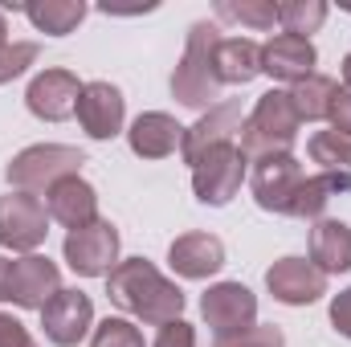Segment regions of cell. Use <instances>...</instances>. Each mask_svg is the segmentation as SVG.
<instances>
[{"mask_svg": "<svg viewBox=\"0 0 351 347\" xmlns=\"http://www.w3.org/2000/svg\"><path fill=\"white\" fill-rule=\"evenodd\" d=\"M335 127L331 131H339V135H351V90H335V98H331V115H327Z\"/></svg>", "mask_w": 351, "mask_h": 347, "instance_id": "obj_33", "label": "cell"}, {"mask_svg": "<svg viewBox=\"0 0 351 347\" xmlns=\"http://www.w3.org/2000/svg\"><path fill=\"white\" fill-rule=\"evenodd\" d=\"M33 62H37V41H12V45H4L0 49V86L12 82V78H21Z\"/></svg>", "mask_w": 351, "mask_h": 347, "instance_id": "obj_29", "label": "cell"}, {"mask_svg": "<svg viewBox=\"0 0 351 347\" xmlns=\"http://www.w3.org/2000/svg\"><path fill=\"white\" fill-rule=\"evenodd\" d=\"M156 347H196V331H192V323H184V319L164 323V327H160V339H156Z\"/></svg>", "mask_w": 351, "mask_h": 347, "instance_id": "obj_31", "label": "cell"}, {"mask_svg": "<svg viewBox=\"0 0 351 347\" xmlns=\"http://www.w3.org/2000/svg\"><path fill=\"white\" fill-rule=\"evenodd\" d=\"M351 192V172H319V176H302L298 192H294V204H290V217H302V221H315L327 213V204Z\"/></svg>", "mask_w": 351, "mask_h": 347, "instance_id": "obj_21", "label": "cell"}, {"mask_svg": "<svg viewBox=\"0 0 351 347\" xmlns=\"http://www.w3.org/2000/svg\"><path fill=\"white\" fill-rule=\"evenodd\" d=\"M62 254H66V261H70L74 274H82V278H102V274H110V270L119 265V229L98 217L94 225H82V229L66 233Z\"/></svg>", "mask_w": 351, "mask_h": 347, "instance_id": "obj_8", "label": "cell"}, {"mask_svg": "<svg viewBox=\"0 0 351 347\" xmlns=\"http://www.w3.org/2000/svg\"><path fill=\"white\" fill-rule=\"evenodd\" d=\"M315 62H319V53H315L311 37L278 33L274 41H265L262 45V74H269L274 82H290V86H298V82H306V78L315 74Z\"/></svg>", "mask_w": 351, "mask_h": 347, "instance_id": "obj_15", "label": "cell"}, {"mask_svg": "<svg viewBox=\"0 0 351 347\" xmlns=\"http://www.w3.org/2000/svg\"><path fill=\"white\" fill-rule=\"evenodd\" d=\"M241 123H245V115H241V102H237V98L217 102L213 110H204L192 127H184V143H180L184 164H192V168H196L213 147L233 143V135L241 131Z\"/></svg>", "mask_w": 351, "mask_h": 347, "instance_id": "obj_9", "label": "cell"}, {"mask_svg": "<svg viewBox=\"0 0 351 347\" xmlns=\"http://www.w3.org/2000/svg\"><path fill=\"white\" fill-rule=\"evenodd\" d=\"M254 200L262 204L265 213H278V217H290V204H294V192L302 184V164L294 156H269L262 164H254Z\"/></svg>", "mask_w": 351, "mask_h": 347, "instance_id": "obj_13", "label": "cell"}, {"mask_svg": "<svg viewBox=\"0 0 351 347\" xmlns=\"http://www.w3.org/2000/svg\"><path fill=\"white\" fill-rule=\"evenodd\" d=\"M335 82L331 78H323V74H311L306 82H298V86L290 90V102H294V115H298V123L306 119V123H319V119H327L331 115V98H335Z\"/></svg>", "mask_w": 351, "mask_h": 347, "instance_id": "obj_24", "label": "cell"}, {"mask_svg": "<svg viewBox=\"0 0 351 347\" xmlns=\"http://www.w3.org/2000/svg\"><path fill=\"white\" fill-rule=\"evenodd\" d=\"M90 347H143V335H139V327H131L127 319H102V323L94 327Z\"/></svg>", "mask_w": 351, "mask_h": 347, "instance_id": "obj_28", "label": "cell"}, {"mask_svg": "<svg viewBox=\"0 0 351 347\" xmlns=\"http://www.w3.org/2000/svg\"><path fill=\"white\" fill-rule=\"evenodd\" d=\"M331 327H335L343 339H351V286L343 294H335V302H331Z\"/></svg>", "mask_w": 351, "mask_h": 347, "instance_id": "obj_34", "label": "cell"}, {"mask_svg": "<svg viewBox=\"0 0 351 347\" xmlns=\"http://www.w3.org/2000/svg\"><path fill=\"white\" fill-rule=\"evenodd\" d=\"M21 12L33 21L37 33H49V37H66L82 25L86 16V4L82 0H37V4H21Z\"/></svg>", "mask_w": 351, "mask_h": 347, "instance_id": "obj_23", "label": "cell"}, {"mask_svg": "<svg viewBox=\"0 0 351 347\" xmlns=\"http://www.w3.org/2000/svg\"><path fill=\"white\" fill-rule=\"evenodd\" d=\"M241 180H245V156L237 152V143H221L192 168V192L200 204L221 208L237 196Z\"/></svg>", "mask_w": 351, "mask_h": 347, "instance_id": "obj_6", "label": "cell"}, {"mask_svg": "<svg viewBox=\"0 0 351 347\" xmlns=\"http://www.w3.org/2000/svg\"><path fill=\"white\" fill-rule=\"evenodd\" d=\"M213 347H286L278 327H250V331H237V335H225Z\"/></svg>", "mask_w": 351, "mask_h": 347, "instance_id": "obj_30", "label": "cell"}, {"mask_svg": "<svg viewBox=\"0 0 351 347\" xmlns=\"http://www.w3.org/2000/svg\"><path fill=\"white\" fill-rule=\"evenodd\" d=\"M311 160L323 164V172H351V135L339 131H315L306 143Z\"/></svg>", "mask_w": 351, "mask_h": 347, "instance_id": "obj_26", "label": "cell"}, {"mask_svg": "<svg viewBox=\"0 0 351 347\" xmlns=\"http://www.w3.org/2000/svg\"><path fill=\"white\" fill-rule=\"evenodd\" d=\"M106 298L147 327H164V323L180 319V311H184V290L168 282L147 258L119 261L106 274Z\"/></svg>", "mask_w": 351, "mask_h": 347, "instance_id": "obj_1", "label": "cell"}, {"mask_svg": "<svg viewBox=\"0 0 351 347\" xmlns=\"http://www.w3.org/2000/svg\"><path fill=\"white\" fill-rule=\"evenodd\" d=\"M58 290H62V274L49 258L25 254L21 261H12V270H8V302H16L25 311H45Z\"/></svg>", "mask_w": 351, "mask_h": 347, "instance_id": "obj_12", "label": "cell"}, {"mask_svg": "<svg viewBox=\"0 0 351 347\" xmlns=\"http://www.w3.org/2000/svg\"><path fill=\"white\" fill-rule=\"evenodd\" d=\"M343 82H348V90H351V53L343 58Z\"/></svg>", "mask_w": 351, "mask_h": 347, "instance_id": "obj_37", "label": "cell"}, {"mask_svg": "<svg viewBox=\"0 0 351 347\" xmlns=\"http://www.w3.org/2000/svg\"><path fill=\"white\" fill-rule=\"evenodd\" d=\"M221 45V29L208 25V21H196L188 29V45H184V58L172 70V98L180 106H192V110H213L217 98H221V82L213 74V53Z\"/></svg>", "mask_w": 351, "mask_h": 347, "instance_id": "obj_3", "label": "cell"}, {"mask_svg": "<svg viewBox=\"0 0 351 347\" xmlns=\"http://www.w3.org/2000/svg\"><path fill=\"white\" fill-rule=\"evenodd\" d=\"M41 327L45 339L58 347H78L94 327V302L82 290H58L49 298V307L41 311Z\"/></svg>", "mask_w": 351, "mask_h": 347, "instance_id": "obj_11", "label": "cell"}, {"mask_svg": "<svg viewBox=\"0 0 351 347\" xmlns=\"http://www.w3.org/2000/svg\"><path fill=\"white\" fill-rule=\"evenodd\" d=\"M213 74L221 86H245L262 74V45L250 37H221L213 53Z\"/></svg>", "mask_w": 351, "mask_h": 347, "instance_id": "obj_20", "label": "cell"}, {"mask_svg": "<svg viewBox=\"0 0 351 347\" xmlns=\"http://www.w3.org/2000/svg\"><path fill=\"white\" fill-rule=\"evenodd\" d=\"M200 315L217 331V339H225V335H237V331L258 327V298L241 282H217V286L204 290Z\"/></svg>", "mask_w": 351, "mask_h": 347, "instance_id": "obj_7", "label": "cell"}, {"mask_svg": "<svg viewBox=\"0 0 351 347\" xmlns=\"http://www.w3.org/2000/svg\"><path fill=\"white\" fill-rule=\"evenodd\" d=\"M323 21H327V4L323 0H282L278 4V25L286 33H294V37L315 33Z\"/></svg>", "mask_w": 351, "mask_h": 347, "instance_id": "obj_27", "label": "cell"}, {"mask_svg": "<svg viewBox=\"0 0 351 347\" xmlns=\"http://www.w3.org/2000/svg\"><path fill=\"white\" fill-rule=\"evenodd\" d=\"M78 98H82V82L70 70H45V74H37L29 82V90H25V106L37 119H45V123L70 119L78 110Z\"/></svg>", "mask_w": 351, "mask_h": 347, "instance_id": "obj_14", "label": "cell"}, {"mask_svg": "<svg viewBox=\"0 0 351 347\" xmlns=\"http://www.w3.org/2000/svg\"><path fill=\"white\" fill-rule=\"evenodd\" d=\"M0 347H37V344H33V335L25 331V323H21V319L0 315Z\"/></svg>", "mask_w": 351, "mask_h": 347, "instance_id": "obj_32", "label": "cell"}, {"mask_svg": "<svg viewBox=\"0 0 351 347\" xmlns=\"http://www.w3.org/2000/svg\"><path fill=\"white\" fill-rule=\"evenodd\" d=\"M294 139H298V115L290 90H265L254 115L237 131V152L245 156V164H262L269 156H290Z\"/></svg>", "mask_w": 351, "mask_h": 347, "instance_id": "obj_2", "label": "cell"}, {"mask_svg": "<svg viewBox=\"0 0 351 347\" xmlns=\"http://www.w3.org/2000/svg\"><path fill=\"white\" fill-rule=\"evenodd\" d=\"M217 16L265 33V29L278 25V4H274V0H217Z\"/></svg>", "mask_w": 351, "mask_h": 347, "instance_id": "obj_25", "label": "cell"}, {"mask_svg": "<svg viewBox=\"0 0 351 347\" xmlns=\"http://www.w3.org/2000/svg\"><path fill=\"white\" fill-rule=\"evenodd\" d=\"M127 143H131V152L139 160H164V156H172L176 147L184 143V127L176 123L172 115H164V110H147V115H139L131 123Z\"/></svg>", "mask_w": 351, "mask_h": 347, "instance_id": "obj_19", "label": "cell"}, {"mask_svg": "<svg viewBox=\"0 0 351 347\" xmlns=\"http://www.w3.org/2000/svg\"><path fill=\"white\" fill-rule=\"evenodd\" d=\"M45 213H49V221H58V225H66V229L74 233V229L98 221V192L90 188L82 176L58 180V184L45 192Z\"/></svg>", "mask_w": 351, "mask_h": 347, "instance_id": "obj_17", "label": "cell"}, {"mask_svg": "<svg viewBox=\"0 0 351 347\" xmlns=\"http://www.w3.org/2000/svg\"><path fill=\"white\" fill-rule=\"evenodd\" d=\"M49 233V213L33 192L0 196V246L16 254H33Z\"/></svg>", "mask_w": 351, "mask_h": 347, "instance_id": "obj_5", "label": "cell"}, {"mask_svg": "<svg viewBox=\"0 0 351 347\" xmlns=\"http://www.w3.org/2000/svg\"><path fill=\"white\" fill-rule=\"evenodd\" d=\"M86 156L78 147H66V143H33L25 147L12 164H8V184L16 192H49L58 180H70V176L82 172Z\"/></svg>", "mask_w": 351, "mask_h": 347, "instance_id": "obj_4", "label": "cell"}, {"mask_svg": "<svg viewBox=\"0 0 351 347\" xmlns=\"http://www.w3.org/2000/svg\"><path fill=\"white\" fill-rule=\"evenodd\" d=\"M265 290L286 307H311L327 294V274L306 258H282L265 270Z\"/></svg>", "mask_w": 351, "mask_h": 347, "instance_id": "obj_10", "label": "cell"}, {"mask_svg": "<svg viewBox=\"0 0 351 347\" xmlns=\"http://www.w3.org/2000/svg\"><path fill=\"white\" fill-rule=\"evenodd\" d=\"M311 261L323 274H343L351 270V229L343 221H319L311 229Z\"/></svg>", "mask_w": 351, "mask_h": 347, "instance_id": "obj_22", "label": "cell"}, {"mask_svg": "<svg viewBox=\"0 0 351 347\" xmlns=\"http://www.w3.org/2000/svg\"><path fill=\"white\" fill-rule=\"evenodd\" d=\"M168 261H172V270L180 278L200 282V278H213V274L225 265V246H221V237H213V233H184V237L172 241Z\"/></svg>", "mask_w": 351, "mask_h": 347, "instance_id": "obj_18", "label": "cell"}, {"mask_svg": "<svg viewBox=\"0 0 351 347\" xmlns=\"http://www.w3.org/2000/svg\"><path fill=\"white\" fill-rule=\"evenodd\" d=\"M74 115H78V123L90 139H114L123 131V115H127L123 90L110 86V82H86Z\"/></svg>", "mask_w": 351, "mask_h": 347, "instance_id": "obj_16", "label": "cell"}, {"mask_svg": "<svg viewBox=\"0 0 351 347\" xmlns=\"http://www.w3.org/2000/svg\"><path fill=\"white\" fill-rule=\"evenodd\" d=\"M8 45V25H4V12H0V49Z\"/></svg>", "mask_w": 351, "mask_h": 347, "instance_id": "obj_36", "label": "cell"}, {"mask_svg": "<svg viewBox=\"0 0 351 347\" xmlns=\"http://www.w3.org/2000/svg\"><path fill=\"white\" fill-rule=\"evenodd\" d=\"M8 270H12V261L0 258V298H8Z\"/></svg>", "mask_w": 351, "mask_h": 347, "instance_id": "obj_35", "label": "cell"}]
</instances>
